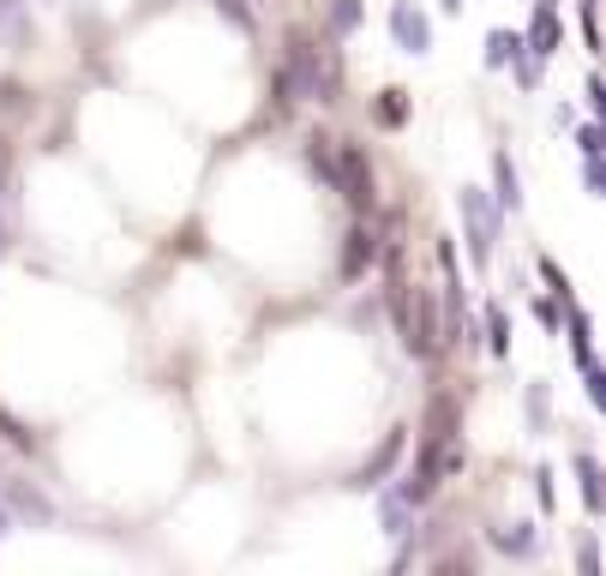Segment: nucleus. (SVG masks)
Returning a JSON list of instances; mask_svg holds the SVG:
<instances>
[{"label":"nucleus","instance_id":"f257e3e1","mask_svg":"<svg viewBox=\"0 0 606 576\" xmlns=\"http://www.w3.org/2000/svg\"><path fill=\"white\" fill-rule=\"evenodd\" d=\"M331 84H336L331 61H319L313 42H294L289 72H283V97H331Z\"/></svg>","mask_w":606,"mask_h":576},{"label":"nucleus","instance_id":"f03ea898","mask_svg":"<svg viewBox=\"0 0 606 576\" xmlns=\"http://www.w3.org/2000/svg\"><path fill=\"white\" fill-rule=\"evenodd\" d=\"M463 223H468V246H475V264L493 259V241H498V211L486 204V192L481 186H463Z\"/></svg>","mask_w":606,"mask_h":576},{"label":"nucleus","instance_id":"7ed1b4c3","mask_svg":"<svg viewBox=\"0 0 606 576\" xmlns=\"http://www.w3.org/2000/svg\"><path fill=\"white\" fill-rule=\"evenodd\" d=\"M331 186L343 192L349 204H373V169H366V151L361 144H343V151H336V174H331Z\"/></svg>","mask_w":606,"mask_h":576},{"label":"nucleus","instance_id":"20e7f679","mask_svg":"<svg viewBox=\"0 0 606 576\" xmlns=\"http://www.w3.org/2000/svg\"><path fill=\"white\" fill-rule=\"evenodd\" d=\"M391 31H396V42H403L408 54L433 49V24H426V12L408 7V0H396V7H391Z\"/></svg>","mask_w":606,"mask_h":576},{"label":"nucleus","instance_id":"39448f33","mask_svg":"<svg viewBox=\"0 0 606 576\" xmlns=\"http://www.w3.org/2000/svg\"><path fill=\"white\" fill-rule=\"evenodd\" d=\"M565 42V19L553 12V0H535V24H528V54H558Z\"/></svg>","mask_w":606,"mask_h":576},{"label":"nucleus","instance_id":"423d86ee","mask_svg":"<svg viewBox=\"0 0 606 576\" xmlns=\"http://www.w3.org/2000/svg\"><path fill=\"white\" fill-rule=\"evenodd\" d=\"M373 259H378V234L373 229H354L349 234V253H343V276H361Z\"/></svg>","mask_w":606,"mask_h":576},{"label":"nucleus","instance_id":"0eeeda50","mask_svg":"<svg viewBox=\"0 0 606 576\" xmlns=\"http://www.w3.org/2000/svg\"><path fill=\"white\" fill-rule=\"evenodd\" d=\"M396 456H403V433H391V438H384V445H378L373 456H366V468L354 475V486H378V475L396 463Z\"/></svg>","mask_w":606,"mask_h":576},{"label":"nucleus","instance_id":"6e6552de","mask_svg":"<svg viewBox=\"0 0 606 576\" xmlns=\"http://www.w3.org/2000/svg\"><path fill=\"white\" fill-rule=\"evenodd\" d=\"M523 54V37L516 31H493L486 37V67H505V61H516Z\"/></svg>","mask_w":606,"mask_h":576},{"label":"nucleus","instance_id":"1a4fd4ad","mask_svg":"<svg viewBox=\"0 0 606 576\" xmlns=\"http://www.w3.org/2000/svg\"><path fill=\"white\" fill-rule=\"evenodd\" d=\"M486 343H493V354H511V313L505 306H486Z\"/></svg>","mask_w":606,"mask_h":576},{"label":"nucleus","instance_id":"9d476101","mask_svg":"<svg viewBox=\"0 0 606 576\" xmlns=\"http://www.w3.org/2000/svg\"><path fill=\"white\" fill-rule=\"evenodd\" d=\"M408 516H415V505L403 493H391L384 498V535H408Z\"/></svg>","mask_w":606,"mask_h":576},{"label":"nucleus","instance_id":"9b49d317","mask_svg":"<svg viewBox=\"0 0 606 576\" xmlns=\"http://www.w3.org/2000/svg\"><path fill=\"white\" fill-rule=\"evenodd\" d=\"M493 174H498V204H505V211H516V204H523V192H516V169H511V156H498V162H493Z\"/></svg>","mask_w":606,"mask_h":576},{"label":"nucleus","instance_id":"f8f14e48","mask_svg":"<svg viewBox=\"0 0 606 576\" xmlns=\"http://www.w3.org/2000/svg\"><path fill=\"white\" fill-rule=\"evenodd\" d=\"M493 546H498V553L528 558V553H535V535H528V528H498V535H493Z\"/></svg>","mask_w":606,"mask_h":576},{"label":"nucleus","instance_id":"ddd939ff","mask_svg":"<svg viewBox=\"0 0 606 576\" xmlns=\"http://www.w3.org/2000/svg\"><path fill=\"white\" fill-rule=\"evenodd\" d=\"M576 475H583V498H588V511H600V468H595V456H576Z\"/></svg>","mask_w":606,"mask_h":576},{"label":"nucleus","instance_id":"4468645a","mask_svg":"<svg viewBox=\"0 0 606 576\" xmlns=\"http://www.w3.org/2000/svg\"><path fill=\"white\" fill-rule=\"evenodd\" d=\"M403 114H408L403 91H384V97H378V121H384V127H403Z\"/></svg>","mask_w":606,"mask_h":576},{"label":"nucleus","instance_id":"2eb2a0df","mask_svg":"<svg viewBox=\"0 0 606 576\" xmlns=\"http://www.w3.org/2000/svg\"><path fill=\"white\" fill-rule=\"evenodd\" d=\"M361 24V0H336L331 7V31H354Z\"/></svg>","mask_w":606,"mask_h":576},{"label":"nucleus","instance_id":"dca6fc26","mask_svg":"<svg viewBox=\"0 0 606 576\" xmlns=\"http://www.w3.org/2000/svg\"><path fill=\"white\" fill-rule=\"evenodd\" d=\"M216 7H223V12H229V19H234V24H241V31H253V12H246V7H241V0H216Z\"/></svg>","mask_w":606,"mask_h":576},{"label":"nucleus","instance_id":"f3484780","mask_svg":"<svg viewBox=\"0 0 606 576\" xmlns=\"http://www.w3.org/2000/svg\"><path fill=\"white\" fill-rule=\"evenodd\" d=\"M583 156H600V127H583Z\"/></svg>","mask_w":606,"mask_h":576},{"label":"nucleus","instance_id":"a211bd4d","mask_svg":"<svg viewBox=\"0 0 606 576\" xmlns=\"http://www.w3.org/2000/svg\"><path fill=\"white\" fill-rule=\"evenodd\" d=\"M535 313H541V324H546V331H558V301H541Z\"/></svg>","mask_w":606,"mask_h":576},{"label":"nucleus","instance_id":"6ab92c4d","mask_svg":"<svg viewBox=\"0 0 606 576\" xmlns=\"http://www.w3.org/2000/svg\"><path fill=\"white\" fill-rule=\"evenodd\" d=\"M445 7H451V12H456V7H463V0H445Z\"/></svg>","mask_w":606,"mask_h":576},{"label":"nucleus","instance_id":"aec40b11","mask_svg":"<svg viewBox=\"0 0 606 576\" xmlns=\"http://www.w3.org/2000/svg\"><path fill=\"white\" fill-rule=\"evenodd\" d=\"M0 535H7V516H0Z\"/></svg>","mask_w":606,"mask_h":576}]
</instances>
